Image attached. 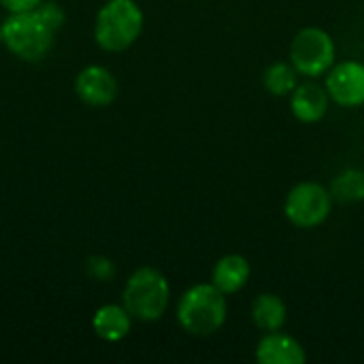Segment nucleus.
<instances>
[{"label":"nucleus","instance_id":"nucleus-9","mask_svg":"<svg viewBox=\"0 0 364 364\" xmlns=\"http://www.w3.org/2000/svg\"><path fill=\"white\" fill-rule=\"evenodd\" d=\"M256 360L260 364H305V348L282 331L264 333L256 346Z\"/></svg>","mask_w":364,"mask_h":364},{"label":"nucleus","instance_id":"nucleus-14","mask_svg":"<svg viewBox=\"0 0 364 364\" xmlns=\"http://www.w3.org/2000/svg\"><path fill=\"white\" fill-rule=\"evenodd\" d=\"M262 83L273 96H290L299 85V70L292 66V62H273L264 70Z\"/></svg>","mask_w":364,"mask_h":364},{"label":"nucleus","instance_id":"nucleus-10","mask_svg":"<svg viewBox=\"0 0 364 364\" xmlns=\"http://www.w3.org/2000/svg\"><path fill=\"white\" fill-rule=\"evenodd\" d=\"M331 107V96L326 87L318 85L316 81H305L294 87L290 94V109L292 115L303 124H316L320 122Z\"/></svg>","mask_w":364,"mask_h":364},{"label":"nucleus","instance_id":"nucleus-3","mask_svg":"<svg viewBox=\"0 0 364 364\" xmlns=\"http://www.w3.org/2000/svg\"><path fill=\"white\" fill-rule=\"evenodd\" d=\"M143 23V11L134 0H109L96 15L94 41L105 51H126L139 41Z\"/></svg>","mask_w":364,"mask_h":364},{"label":"nucleus","instance_id":"nucleus-17","mask_svg":"<svg viewBox=\"0 0 364 364\" xmlns=\"http://www.w3.org/2000/svg\"><path fill=\"white\" fill-rule=\"evenodd\" d=\"M87 275L96 282H111L115 275V264L105 256H92L87 260Z\"/></svg>","mask_w":364,"mask_h":364},{"label":"nucleus","instance_id":"nucleus-15","mask_svg":"<svg viewBox=\"0 0 364 364\" xmlns=\"http://www.w3.org/2000/svg\"><path fill=\"white\" fill-rule=\"evenodd\" d=\"M331 196L339 203H360L364 200V171L346 168L331 183Z\"/></svg>","mask_w":364,"mask_h":364},{"label":"nucleus","instance_id":"nucleus-18","mask_svg":"<svg viewBox=\"0 0 364 364\" xmlns=\"http://www.w3.org/2000/svg\"><path fill=\"white\" fill-rule=\"evenodd\" d=\"M43 0H0L2 9L9 13H23V11H34Z\"/></svg>","mask_w":364,"mask_h":364},{"label":"nucleus","instance_id":"nucleus-11","mask_svg":"<svg viewBox=\"0 0 364 364\" xmlns=\"http://www.w3.org/2000/svg\"><path fill=\"white\" fill-rule=\"evenodd\" d=\"M92 328L102 341L117 343L130 335L132 316L128 314V309L124 305L109 303V305H102L100 309H96V314L92 318Z\"/></svg>","mask_w":364,"mask_h":364},{"label":"nucleus","instance_id":"nucleus-7","mask_svg":"<svg viewBox=\"0 0 364 364\" xmlns=\"http://www.w3.org/2000/svg\"><path fill=\"white\" fill-rule=\"evenodd\" d=\"M326 92L331 100L339 107L354 109L364 105V64L356 60H346L333 64L326 73Z\"/></svg>","mask_w":364,"mask_h":364},{"label":"nucleus","instance_id":"nucleus-4","mask_svg":"<svg viewBox=\"0 0 364 364\" xmlns=\"http://www.w3.org/2000/svg\"><path fill=\"white\" fill-rule=\"evenodd\" d=\"M53 38L55 32L43 21L36 9L9 13V17L2 21V43L15 58L23 62L43 60L53 47Z\"/></svg>","mask_w":364,"mask_h":364},{"label":"nucleus","instance_id":"nucleus-5","mask_svg":"<svg viewBox=\"0 0 364 364\" xmlns=\"http://www.w3.org/2000/svg\"><path fill=\"white\" fill-rule=\"evenodd\" d=\"M290 62L305 77H322L335 64V41L322 28H303L290 45Z\"/></svg>","mask_w":364,"mask_h":364},{"label":"nucleus","instance_id":"nucleus-8","mask_svg":"<svg viewBox=\"0 0 364 364\" xmlns=\"http://www.w3.org/2000/svg\"><path fill=\"white\" fill-rule=\"evenodd\" d=\"M75 92L77 98L87 107H109L119 94V83L107 66L90 64L79 70L75 79Z\"/></svg>","mask_w":364,"mask_h":364},{"label":"nucleus","instance_id":"nucleus-16","mask_svg":"<svg viewBox=\"0 0 364 364\" xmlns=\"http://www.w3.org/2000/svg\"><path fill=\"white\" fill-rule=\"evenodd\" d=\"M36 11H38V15L43 17V21H45L53 32H58V30L64 26L66 13H64V9H62L55 0H43V2L36 6Z\"/></svg>","mask_w":364,"mask_h":364},{"label":"nucleus","instance_id":"nucleus-2","mask_svg":"<svg viewBox=\"0 0 364 364\" xmlns=\"http://www.w3.org/2000/svg\"><path fill=\"white\" fill-rule=\"evenodd\" d=\"M171 303V286L162 271L154 267L136 269L124 286L122 305L136 322L160 320Z\"/></svg>","mask_w":364,"mask_h":364},{"label":"nucleus","instance_id":"nucleus-13","mask_svg":"<svg viewBox=\"0 0 364 364\" xmlns=\"http://www.w3.org/2000/svg\"><path fill=\"white\" fill-rule=\"evenodd\" d=\"M286 320H288V309H286V303L277 294L262 292L254 299L252 322L256 324L258 331H262V333L282 331Z\"/></svg>","mask_w":364,"mask_h":364},{"label":"nucleus","instance_id":"nucleus-6","mask_svg":"<svg viewBox=\"0 0 364 364\" xmlns=\"http://www.w3.org/2000/svg\"><path fill=\"white\" fill-rule=\"evenodd\" d=\"M333 209L331 190H326L318 181H301L296 183L284 203V213L290 224L296 228H318L324 224Z\"/></svg>","mask_w":364,"mask_h":364},{"label":"nucleus","instance_id":"nucleus-1","mask_svg":"<svg viewBox=\"0 0 364 364\" xmlns=\"http://www.w3.org/2000/svg\"><path fill=\"white\" fill-rule=\"evenodd\" d=\"M226 318V294L213 284H196L188 288L177 303V322L188 335L194 337H209L218 333Z\"/></svg>","mask_w":364,"mask_h":364},{"label":"nucleus","instance_id":"nucleus-12","mask_svg":"<svg viewBox=\"0 0 364 364\" xmlns=\"http://www.w3.org/2000/svg\"><path fill=\"white\" fill-rule=\"evenodd\" d=\"M247 279H250V262L239 254L222 256L211 273V284L226 296L241 292Z\"/></svg>","mask_w":364,"mask_h":364},{"label":"nucleus","instance_id":"nucleus-19","mask_svg":"<svg viewBox=\"0 0 364 364\" xmlns=\"http://www.w3.org/2000/svg\"><path fill=\"white\" fill-rule=\"evenodd\" d=\"M0 43H2V23H0Z\"/></svg>","mask_w":364,"mask_h":364}]
</instances>
